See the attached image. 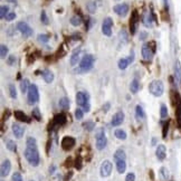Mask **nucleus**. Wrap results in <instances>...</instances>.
Listing matches in <instances>:
<instances>
[{"label": "nucleus", "instance_id": "f257e3e1", "mask_svg": "<svg viewBox=\"0 0 181 181\" xmlns=\"http://www.w3.org/2000/svg\"><path fill=\"white\" fill-rule=\"evenodd\" d=\"M94 61H95V57H94L93 55H90V54L85 55L84 57L81 59V61H79V66H78V68L76 69V73L83 74V73L88 72V70H90L94 66Z\"/></svg>", "mask_w": 181, "mask_h": 181}, {"label": "nucleus", "instance_id": "f03ea898", "mask_svg": "<svg viewBox=\"0 0 181 181\" xmlns=\"http://www.w3.org/2000/svg\"><path fill=\"white\" fill-rule=\"evenodd\" d=\"M23 155L26 160L29 162L30 166H37L40 162V158H39V153H38V149H30V148H26Z\"/></svg>", "mask_w": 181, "mask_h": 181}, {"label": "nucleus", "instance_id": "7ed1b4c3", "mask_svg": "<svg viewBox=\"0 0 181 181\" xmlns=\"http://www.w3.org/2000/svg\"><path fill=\"white\" fill-rule=\"evenodd\" d=\"M149 92L155 97L161 96L164 92V85L161 81H152L149 84Z\"/></svg>", "mask_w": 181, "mask_h": 181}, {"label": "nucleus", "instance_id": "20e7f679", "mask_svg": "<svg viewBox=\"0 0 181 181\" xmlns=\"http://www.w3.org/2000/svg\"><path fill=\"white\" fill-rule=\"evenodd\" d=\"M39 101V92H38L37 85L30 84L29 90H28V104L32 105Z\"/></svg>", "mask_w": 181, "mask_h": 181}, {"label": "nucleus", "instance_id": "39448f33", "mask_svg": "<svg viewBox=\"0 0 181 181\" xmlns=\"http://www.w3.org/2000/svg\"><path fill=\"white\" fill-rule=\"evenodd\" d=\"M112 169H113V164L110 160H104L101 164V168H99V175L102 178H106V177H110L112 173Z\"/></svg>", "mask_w": 181, "mask_h": 181}, {"label": "nucleus", "instance_id": "423d86ee", "mask_svg": "<svg viewBox=\"0 0 181 181\" xmlns=\"http://www.w3.org/2000/svg\"><path fill=\"white\" fill-rule=\"evenodd\" d=\"M17 30L19 32H21V35H23L25 37H30L32 35V29L30 28V26L25 21H19L16 26Z\"/></svg>", "mask_w": 181, "mask_h": 181}, {"label": "nucleus", "instance_id": "0eeeda50", "mask_svg": "<svg viewBox=\"0 0 181 181\" xmlns=\"http://www.w3.org/2000/svg\"><path fill=\"white\" fill-rule=\"evenodd\" d=\"M112 26H113V19L110 17H106L102 23V32L107 37L112 36Z\"/></svg>", "mask_w": 181, "mask_h": 181}, {"label": "nucleus", "instance_id": "6e6552de", "mask_svg": "<svg viewBox=\"0 0 181 181\" xmlns=\"http://www.w3.org/2000/svg\"><path fill=\"white\" fill-rule=\"evenodd\" d=\"M76 103L78 106L84 107L85 105L90 104V95L85 92H78L76 94Z\"/></svg>", "mask_w": 181, "mask_h": 181}, {"label": "nucleus", "instance_id": "1a4fd4ad", "mask_svg": "<svg viewBox=\"0 0 181 181\" xmlns=\"http://www.w3.org/2000/svg\"><path fill=\"white\" fill-rule=\"evenodd\" d=\"M75 143H76V141L74 137H63V140H61V148H63V150H65V151H69V150H72L74 148Z\"/></svg>", "mask_w": 181, "mask_h": 181}, {"label": "nucleus", "instance_id": "9d476101", "mask_svg": "<svg viewBox=\"0 0 181 181\" xmlns=\"http://www.w3.org/2000/svg\"><path fill=\"white\" fill-rule=\"evenodd\" d=\"M113 10L116 15L121 16V17H125L128 12V3H119L113 7Z\"/></svg>", "mask_w": 181, "mask_h": 181}, {"label": "nucleus", "instance_id": "9b49d317", "mask_svg": "<svg viewBox=\"0 0 181 181\" xmlns=\"http://www.w3.org/2000/svg\"><path fill=\"white\" fill-rule=\"evenodd\" d=\"M137 23H139V15H137V10H134V11L132 12L131 20H130V32H131L132 35H134L135 32H137Z\"/></svg>", "mask_w": 181, "mask_h": 181}, {"label": "nucleus", "instance_id": "f8f14e48", "mask_svg": "<svg viewBox=\"0 0 181 181\" xmlns=\"http://www.w3.org/2000/svg\"><path fill=\"white\" fill-rule=\"evenodd\" d=\"M124 122V113L122 111H119L114 114L113 117L111 120V124L112 126H119L121 125L122 123Z\"/></svg>", "mask_w": 181, "mask_h": 181}, {"label": "nucleus", "instance_id": "ddd939ff", "mask_svg": "<svg viewBox=\"0 0 181 181\" xmlns=\"http://www.w3.org/2000/svg\"><path fill=\"white\" fill-rule=\"evenodd\" d=\"M153 54H154V52L149 44H144L142 46V57L145 61H151L152 57H153Z\"/></svg>", "mask_w": 181, "mask_h": 181}, {"label": "nucleus", "instance_id": "4468645a", "mask_svg": "<svg viewBox=\"0 0 181 181\" xmlns=\"http://www.w3.org/2000/svg\"><path fill=\"white\" fill-rule=\"evenodd\" d=\"M11 130L16 139H21L23 133H25V128H23L20 124H18V123H14V124H12Z\"/></svg>", "mask_w": 181, "mask_h": 181}, {"label": "nucleus", "instance_id": "2eb2a0df", "mask_svg": "<svg viewBox=\"0 0 181 181\" xmlns=\"http://www.w3.org/2000/svg\"><path fill=\"white\" fill-rule=\"evenodd\" d=\"M10 170H11V162H10V160L6 159V160L1 163V168H0L1 177H7V175L10 173Z\"/></svg>", "mask_w": 181, "mask_h": 181}, {"label": "nucleus", "instance_id": "dca6fc26", "mask_svg": "<svg viewBox=\"0 0 181 181\" xmlns=\"http://www.w3.org/2000/svg\"><path fill=\"white\" fill-rule=\"evenodd\" d=\"M175 81L181 87V64L179 61H175Z\"/></svg>", "mask_w": 181, "mask_h": 181}, {"label": "nucleus", "instance_id": "f3484780", "mask_svg": "<svg viewBox=\"0 0 181 181\" xmlns=\"http://www.w3.org/2000/svg\"><path fill=\"white\" fill-rule=\"evenodd\" d=\"M155 155H157V158H158V160L160 161H163L164 159H166V148L164 144H160V145H158V148H157V151H155Z\"/></svg>", "mask_w": 181, "mask_h": 181}, {"label": "nucleus", "instance_id": "a211bd4d", "mask_svg": "<svg viewBox=\"0 0 181 181\" xmlns=\"http://www.w3.org/2000/svg\"><path fill=\"white\" fill-rule=\"evenodd\" d=\"M153 16H152V12H145L143 16V19H142V23H143V25L145 27H149V28H151L152 26H153Z\"/></svg>", "mask_w": 181, "mask_h": 181}, {"label": "nucleus", "instance_id": "6ab92c4d", "mask_svg": "<svg viewBox=\"0 0 181 181\" xmlns=\"http://www.w3.org/2000/svg\"><path fill=\"white\" fill-rule=\"evenodd\" d=\"M114 162H115V166H116L117 172L120 173V175H122V173L125 172V170H126L125 160H114Z\"/></svg>", "mask_w": 181, "mask_h": 181}, {"label": "nucleus", "instance_id": "aec40b11", "mask_svg": "<svg viewBox=\"0 0 181 181\" xmlns=\"http://www.w3.org/2000/svg\"><path fill=\"white\" fill-rule=\"evenodd\" d=\"M15 117L17 119L18 121H20V122H25V123H29L30 122V119L27 116L26 114L23 113L21 111H15Z\"/></svg>", "mask_w": 181, "mask_h": 181}, {"label": "nucleus", "instance_id": "412c9836", "mask_svg": "<svg viewBox=\"0 0 181 181\" xmlns=\"http://www.w3.org/2000/svg\"><path fill=\"white\" fill-rule=\"evenodd\" d=\"M79 55H81V48H77L73 52V55L70 56V65L72 66H75L77 63H78L79 59Z\"/></svg>", "mask_w": 181, "mask_h": 181}, {"label": "nucleus", "instance_id": "4be33fe9", "mask_svg": "<svg viewBox=\"0 0 181 181\" xmlns=\"http://www.w3.org/2000/svg\"><path fill=\"white\" fill-rule=\"evenodd\" d=\"M106 144H107V139H106V137H99V139H96V149L97 150H104L105 149Z\"/></svg>", "mask_w": 181, "mask_h": 181}, {"label": "nucleus", "instance_id": "5701e85b", "mask_svg": "<svg viewBox=\"0 0 181 181\" xmlns=\"http://www.w3.org/2000/svg\"><path fill=\"white\" fill-rule=\"evenodd\" d=\"M53 123L55 125H59V126L63 125V124L66 123V116H65L64 114H57V115L54 117Z\"/></svg>", "mask_w": 181, "mask_h": 181}, {"label": "nucleus", "instance_id": "b1692460", "mask_svg": "<svg viewBox=\"0 0 181 181\" xmlns=\"http://www.w3.org/2000/svg\"><path fill=\"white\" fill-rule=\"evenodd\" d=\"M41 75H43V78H44L45 82L48 83V84H49V83H52L54 81V74L52 73L49 69H45L44 72H43V74H41Z\"/></svg>", "mask_w": 181, "mask_h": 181}, {"label": "nucleus", "instance_id": "393cba45", "mask_svg": "<svg viewBox=\"0 0 181 181\" xmlns=\"http://www.w3.org/2000/svg\"><path fill=\"white\" fill-rule=\"evenodd\" d=\"M135 116H137V120H144L145 119V113H144V110L142 106L137 105V107H135Z\"/></svg>", "mask_w": 181, "mask_h": 181}, {"label": "nucleus", "instance_id": "a878e982", "mask_svg": "<svg viewBox=\"0 0 181 181\" xmlns=\"http://www.w3.org/2000/svg\"><path fill=\"white\" fill-rule=\"evenodd\" d=\"M113 159L114 160H126L125 152L123 151L122 149H117L116 151H115V153H114Z\"/></svg>", "mask_w": 181, "mask_h": 181}, {"label": "nucleus", "instance_id": "bb28decb", "mask_svg": "<svg viewBox=\"0 0 181 181\" xmlns=\"http://www.w3.org/2000/svg\"><path fill=\"white\" fill-rule=\"evenodd\" d=\"M58 105L63 110H68L69 108V99L67 97H61L58 101Z\"/></svg>", "mask_w": 181, "mask_h": 181}, {"label": "nucleus", "instance_id": "cd10ccee", "mask_svg": "<svg viewBox=\"0 0 181 181\" xmlns=\"http://www.w3.org/2000/svg\"><path fill=\"white\" fill-rule=\"evenodd\" d=\"M114 135H115V137L116 139H119V140H125L126 139V132L124 131V130H122V128H117V130H115L114 131Z\"/></svg>", "mask_w": 181, "mask_h": 181}, {"label": "nucleus", "instance_id": "c85d7f7f", "mask_svg": "<svg viewBox=\"0 0 181 181\" xmlns=\"http://www.w3.org/2000/svg\"><path fill=\"white\" fill-rule=\"evenodd\" d=\"M29 86H30L29 81H28V79H27V78L23 79V81H21V83H20V90H21V93H23V94L28 93V90H29Z\"/></svg>", "mask_w": 181, "mask_h": 181}, {"label": "nucleus", "instance_id": "c756f323", "mask_svg": "<svg viewBox=\"0 0 181 181\" xmlns=\"http://www.w3.org/2000/svg\"><path fill=\"white\" fill-rule=\"evenodd\" d=\"M26 145H27V148H30V149H37V141H36L35 137H27Z\"/></svg>", "mask_w": 181, "mask_h": 181}, {"label": "nucleus", "instance_id": "7c9ffc66", "mask_svg": "<svg viewBox=\"0 0 181 181\" xmlns=\"http://www.w3.org/2000/svg\"><path fill=\"white\" fill-rule=\"evenodd\" d=\"M140 88V83L137 79H133L131 82V85H130V90H131V93L132 94H137V90Z\"/></svg>", "mask_w": 181, "mask_h": 181}, {"label": "nucleus", "instance_id": "2f4dec72", "mask_svg": "<svg viewBox=\"0 0 181 181\" xmlns=\"http://www.w3.org/2000/svg\"><path fill=\"white\" fill-rule=\"evenodd\" d=\"M86 8H87L90 14H95V11H96V9H97L96 2H95V1H88V2L86 3Z\"/></svg>", "mask_w": 181, "mask_h": 181}, {"label": "nucleus", "instance_id": "473e14b6", "mask_svg": "<svg viewBox=\"0 0 181 181\" xmlns=\"http://www.w3.org/2000/svg\"><path fill=\"white\" fill-rule=\"evenodd\" d=\"M160 175H161V178L163 179V180L168 181V180H169V177H170L169 170L166 169V166H162V168L160 169Z\"/></svg>", "mask_w": 181, "mask_h": 181}, {"label": "nucleus", "instance_id": "72a5a7b5", "mask_svg": "<svg viewBox=\"0 0 181 181\" xmlns=\"http://www.w3.org/2000/svg\"><path fill=\"white\" fill-rule=\"evenodd\" d=\"M6 148L9 150V151H11V152H16L17 151V145H16L15 143V141H12V140H8L6 142Z\"/></svg>", "mask_w": 181, "mask_h": 181}, {"label": "nucleus", "instance_id": "f704fd0d", "mask_svg": "<svg viewBox=\"0 0 181 181\" xmlns=\"http://www.w3.org/2000/svg\"><path fill=\"white\" fill-rule=\"evenodd\" d=\"M70 23L75 27L79 26V25L82 23V18H81V16H77V15L73 16V17L70 18Z\"/></svg>", "mask_w": 181, "mask_h": 181}, {"label": "nucleus", "instance_id": "c9c22d12", "mask_svg": "<svg viewBox=\"0 0 181 181\" xmlns=\"http://www.w3.org/2000/svg\"><path fill=\"white\" fill-rule=\"evenodd\" d=\"M128 64H130V61H128V58H121L120 61H119V64H117V66H119V68L120 69H125L126 67L128 66Z\"/></svg>", "mask_w": 181, "mask_h": 181}, {"label": "nucleus", "instance_id": "e433bc0d", "mask_svg": "<svg viewBox=\"0 0 181 181\" xmlns=\"http://www.w3.org/2000/svg\"><path fill=\"white\" fill-rule=\"evenodd\" d=\"M160 116L161 119H166L168 116V107H166V104H161V107H160Z\"/></svg>", "mask_w": 181, "mask_h": 181}, {"label": "nucleus", "instance_id": "4c0bfd02", "mask_svg": "<svg viewBox=\"0 0 181 181\" xmlns=\"http://www.w3.org/2000/svg\"><path fill=\"white\" fill-rule=\"evenodd\" d=\"M8 14H9V7L1 6V8H0V18H1V19H5Z\"/></svg>", "mask_w": 181, "mask_h": 181}, {"label": "nucleus", "instance_id": "58836bf2", "mask_svg": "<svg viewBox=\"0 0 181 181\" xmlns=\"http://www.w3.org/2000/svg\"><path fill=\"white\" fill-rule=\"evenodd\" d=\"M9 95L11 99H17V90H16V86L14 84L9 85Z\"/></svg>", "mask_w": 181, "mask_h": 181}, {"label": "nucleus", "instance_id": "ea45409f", "mask_svg": "<svg viewBox=\"0 0 181 181\" xmlns=\"http://www.w3.org/2000/svg\"><path fill=\"white\" fill-rule=\"evenodd\" d=\"M84 128H85V130L92 132L94 128H95V123H94L93 121H86V122L84 123Z\"/></svg>", "mask_w": 181, "mask_h": 181}, {"label": "nucleus", "instance_id": "a19ab883", "mask_svg": "<svg viewBox=\"0 0 181 181\" xmlns=\"http://www.w3.org/2000/svg\"><path fill=\"white\" fill-rule=\"evenodd\" d=\"M37 39H38V41H39V43L46 44L47 41L49 40V36L46 35V34H39V35H38V37H37Z\"/></svg>", "mask_w": 181, "mask_h": 181}, {"label": "nucleus", "instance_id": "79ce46f5", "mask_svg": "<svg viewBox=\"0 0 181 181\" xmlns=\"http://www.w3.org/2000/svg\"><path fill=\"white\" fill-rule=\"evenodd\" d=\"M7 55H8V47L2 44L0 46V56H1V58H6Z\"/></svg>", "mask_w": 181, "mask_h": 181}, {"label": "nucleus", "instance_id": "37998d69", "mask_svg": "<svg viewBox=\"0 0 181 181\" xmlns=\"http://www.w3.org/2000/svg\"><path fill=\"white\" fill-rule=\"evenodd\" d=\"M40 21L44 25H48L49 23V20H48V17H47V14L45 10H41V14H40Z\"/></svg>", "mask_w": 181, "mask_h": 181}, {"label": "nucleus", "instance_id": "c03bdc74", "mask_svg": "<svg viewBox=\"0 0 181 181\" xmlns=\"http://www.w3.org/2000/svg\"><path fill=\"white\" fill-rule=\"evenodd\" d=\"M32 117H35V119H36L37 121H40V120H41L40 112H39V108H38V107H35L34 110H32Z\"/></svg>", "mask_w": 181, "mask_h": 181}, {"label": "nucleus", "instance_id": "a18cd8bd", "mask_svg": "<svg viewBox=\"0 0 181 181\" xmlns=\"http://www.w3.org/2000/svg\"><path fill=\"white\" fill-rule=\"evenodd\" d=\"M105 137V130L103 128H99L96 130V132H95V139H99V137Z\"/></svg>", "mask_w": 181, "mask_h": 181}, {"label": "nucleus", "instance_id": "49530a36", "mask_svg": "<svg viewBox=\"0 0 181 181\" xmlns=\"http://www.w3.org/2000/svg\"><path fill=\"white\" fill-rule=\"evenodd\" d=\"M75 117L76 120H82L83 117H84V111H83L82 108H76L75 111Z\"/></svg>", "mask_w": 181, "mask_h": 181}, {"label": "nucleus", "instance_id": "de8ad7c7", "mask_svg": "<svg viewBox=\"0 0 181 181\" xmlns=\"http://www.w3.org/2000/svg\"><path fill=\"white\" fill-rule=\"evenodd\" d=\"M119 37H120L121 40L123 41H128V34H126V32L124 29H122L120 32V34H119Z\"/></svg>", "mask_w": 181, "mask_h": 181}, {"label": "nucleus", "instance_id": "09e8293b", "mask_svg": "<svg viewBox=\"0 0 181 181\" xmlns=\"http://www.w3.org/2000/svg\"><path fill=\"white\" fill-rule=\"evenodd\" d=\"M12 181H23L21 173H19V172L14 173V175H12Z\"/></svg>", "mask_w": 181, "mask_h": 181}, {"label": "nucleus", "instance_id": "8fccbe9b", "mask_svg": "<svg viewBox=\"0 0 181 181\" xmlns=\"http://www.w3.org/2000/svg\"><path fill=\"white\" fill-rule=\"evenodd\" d=\"M15 63H16L15 55H10L8 57V59H7V64H8L9 66H12V65H15Z\"/></svg>", "mask_w": 181, "mask_h": 181}, {"label": "nucleus", "instance_id": "3c124183", "mask_svg": "<svg viewBox=\"0 0 181 181\" xmlns=\"http://www.w3.org/2000/svg\"><path fill=\"white\" fill-rule=\"evenodd\" d=\"M15 18H16V14H15V12H9L8 15L6 16V18H5V19H6L7 21H11V20H14Z\"/></svg>", "mask_w": 181, "mask_h": 181}, {"label": "nucleus", "instance_id": "603ef678", "mask_svg": "<svg viewBox=\"0 0 181 181\" xmlns=\"http://www.w3.org/2000/svg\"><path fill=\"white\" fill-rule=\"evenodd\" d=\"M125 181H135V175L133 172H130L128 173L125 178Z\"/></svg>", "mask_w": 181, "mask_h": 181}, {"label": "nucleus", "instance_id": "864d4df0", "mask_svg": "<svg viewBox=\"0 0 181 181\" xmlns=\"http://www.w3.org/2000/svg\"><path fill=\"white\" fill-rule=\"evenodd\" d=\"M164 128H163V133H162V134H163V137L164 139H166V134H168V128H169V123H166V124H164Z\"/></svg>", "mask_w": 181, "mask_h": 181}, {"label": "nucleus", "instance_id": "5fc2aeb1", "mask_svg": "<svg viewBox=\"0 0 181 181\" xmlns=\"http://www.w3.org/2000/svg\"><path fill=\"white\" fill-rule=\"evenodd\" d=\"M146 37H148V32H140V40H145Z\"/></svg>", "mask_w": 181, "mask_h": 181}, {"label": "nucleus", "instance_id": "6e6d98bb", "mask_svg": "<svg viewBox=\"0 0 181 181\" xmlns=\"http://www.w3.org/2000/svg\"><path fill=\"white\" fill-rule=\"evenodd\" d=\"M110 107H111V104H110V103H105V104L103 105V111H104V112H108Z\"/></svg>", "mask_w": 181, "mask_h": 181}, {"label": "nucleus", "instance_id": "4d7b16f0", "mask_svg": "<svg viewBox=\"0 0 181 181\" xmlns=\"http://www.w3.org/2000/svg\"><path fill=\"white\" fill-rule=\"evenodd\" d=\"M128 61H130V64H131L132 61H134V52H133V50H132L131 52V54H130V56H128Z\"/></svg>", "mask_w": 181, "mask_h": 181}, {"label": "nucleus", "instance_id": "13d9d810", "mask_svg": "<svg viewBox=\"0 0 181 181\" xmlns=\"http://www.w3.org/2000/svg\"><path fill=\"white\" fill-rule=\"evenodd\" d=\"M55 171H56V166H49V173L50 175H54V173H55Z\"/></svg>", "mask_w": 181, "mask_h": 181}, {"label": "nucleus", "instance_id": "bf43d9fd", "mask_svg": "<svg viewBox=\"0 0 181 181\" xmlns=\"http://www.w3.org/2000/svg\"><path fill=\"white\" fill-rule=\"evenodd\" d=\"M83 108H84V110H83V111H84V112H86V113H87V112H90V104H87V105H85V106H84V107H83Z\"/></svg>", "mask_w": 181, "mask_h": 181}, {"label": "nucleus", "instance_id": "052dcab7", "mask_svg": "<svg viewBox=\"0 0 181 181\" xmlns=\"http://www.w3.org/2000/svg\"><path fill=\"white\" fill-rule=\"evenodd\" d=\"M151 145H155V144H157V139H155V137H153V139H152V142H151Z\"/></svg>", "mask_w": 181, "mask_h": 181}, {"label": "nucleus", "instance_id": "680f3d73", "mask_svg": "<svg viewBox=\"0 0 181 181\" xmlns=\"http://www.w3.org/2000/svg\"><path fill=\"white\" fill-rule=\"evenodd\" d=\"M163 2H164V7H166V9L168 10V0H163Z\"/></svg>", "mask_w": 181, "mask_h": 181}, {"label": "nucleus", "instance_id": "e2e57ef3", "mask_svg": "<svg viewBox=\"0 0 181 181\" xmlns=\"http://www.w3.org/2000/svg\"><path fill=\"white\" fill-rule=\"evenodd\" d=\"M10 2H16V0H10Z\"/></svg>", "mask_w": 181, "mask_h": 181}, {"label": "nucleus", "instance_id": "0e129e2a", "mask_svg": "<svg viewBox=\"0 0 181 181\" xmlns=\"http://www.w3.org/2000/svg\"><path fill=\"white\" fill-rule=\"evenodd\" d=\"M115 1H120V0H115Z\"/></svg>", "mask_w": 181, "mask_h": 181}, {"label": "nucleus", "instance_id": "69168bd1", "mask_svg": "<svg viewBox=\"0 0 181 181\" xmlns=\"http://www.w3.org/2000/svg\"><path fill=\"white\" fill-rule=\"evenodd\" d=\"M1 181H3V180H1Z\"/></svg>", "mask_w": 181, "mask_h": 181}, {"label": "nucleus", "instance_id": "338daca9", "mask_svg": "<svg viewBox=\"0 0 181 181\" xmlns=\"http://www.w3.org/2000/svg\"><path fill=\"white\" fill-rule=\"evenodd\" d=\"M30 181H32V180H30Z\"/></svg>", "mask_w": 181, "mask_h": 181}]
</instances>
